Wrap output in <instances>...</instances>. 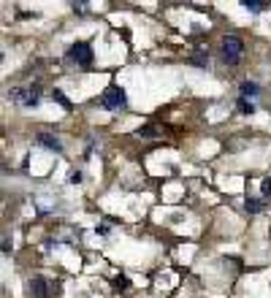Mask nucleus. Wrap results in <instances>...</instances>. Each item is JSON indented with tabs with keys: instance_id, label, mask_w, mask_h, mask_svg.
Masks as SVG:
<instances>
[{
	"instance_id": "obj_1",
	"label": "nucleus",
	"mask_w": 271,
	"mask_h": 298,
	"mask_svg": "<svg viewBox=\"0 0 271 298\" xmlns=\"http://www.w3.org/2000/svg\"><path fill=\"white\" fill-rule=\"evenodd\" d=\"M220 51H222V60H225L228 65H236V62H241V57H244V41H241L239 36H222Z\"/></svg>"
},
{
	"instance_id": "obj_2",
	"label": "nucleus",
	"mask_w": 271,
	"mask_h": 298,
	"mask_svg": "<svg viewBox=\"0 0 271 298\" xmlns=\"http://www.w3.org/2000/svg\"><path fill=\"white\" fill-rule=\"evenodd\" d=\"M101 103L106 108H111V111H119V108H125V103H128V95H125L122 87L111 84V87H106V93L101 95Z\"/></svg>"
},
{
	"instance_id": "obj_3",
	"label": "nucleus",
	"mask_w": 271,
	"mask_h": 298,
	"mask_svg": "<svg viewBox=\"0 0 271 298\" xmlns=\"http://www.w3.org/2000/svg\"><path fill=\"white\" fill-rule=\"evenodd\" d=\"M68 54H71V60H76L79 65H92V49H90V44H84V41H79V44H73L71 49H68Z\"/></svg>"
},
{
	"instance_id": "obj_4",
	"label": "nucleus",
	"mask_w": 271,
	"mask_h": 298,
	"mask_svg": "<svg viewBox=\"0 0 271 298\" xmlns=\"http://www.w3.org/2000/svg\"><path fill=\"white\" fill-rule=\"evenodd\" d=\"M14 100L22 103V106H36L38 100H41V90L38 87H22L14 93Z\"/></svg>"
},
{
	"instance_id": "obj_5",
	"label": "nucleus",
	"mask_w": 271,
	"mask_h": 298,
	"mask_svg": "<svg viewBox=\"0 0 271 298\" xmlns=\"http://www.w3.org/2000/svg\"><path fill=\"white\" fill-rule=\"evenodd\" d=\"M38 144H44L46 149H52V152H62V141L52 133H38Z\"/></svg>"
},
{
	"instance_id": "obj_6",
	"label": "nucleus",
	"mask_w": 271,
	"mask_h": 298,
	"mask_svg": "<svg viewBox=\"0 0 271 298\" xmlns=\"http://www.w3.org/2000/svg\"><path fill=\"white\" fill-rule=\"evenodd\" d=\"M30 293L36 296V298H46V282H44L41 277L30 279Z\"/></svg>"
},
{
	"instance_id": "obj_7",
	"label": "nucleus",
	"mask_w": 271,
	"mask_h": 298,
	"mask_svg": "<svg viewBox=\"0 0 271 298\" xmlns=\"http://www.w3.org/2000/svg\"><path fill=\"white\" fill-rule=\"evenodd\" d=\"M241 3H244V8L255 11V14H261V11H266V8H269L266 0H241Z\"/></svg>"
},
{
	"instance_id": "obj_8",
	"label": "nucleus",
	"mask_w": 271,
	"mask_h": 298,
	"mask_svg": "<svg viewBox=\"0 0 271 298\" xmlns=\"http://www.w3.org/2000/svg\"><path fill=\"white\" fill-rule=\"evenodd\" d=\"M263 206H266V203H263L261 198H247V200H244V209H247V211H252V214L263 211Z\"/></svg>"
},
{
	"instance_id": "obj_9",
	"label": "nucleus",
	"mask_w": 271,
	"mask_h": 298,
	"mask_svg": "<svg viewBox=\"0 0 271 298\" xmlns=\"http://www.w3.org/2000/svg\"><path fill=\"white\" fill-rule=\"evenodd\" d=\"M252 95H258V84L244 82V84H241V98H252Z\"/></svg>"
},
{
	"instance_id": "obj_10",
	"label": "nucleus",
	"mask_w": 271,
	"mask_h": 298,
	"mask_svg": "<svg viewBox=\"0 0 271 298\" xmlns=\"http://www.w3.org/2000/svg\"><path fill=\"white\" fill-rule=\"evenodd\" d=\"M138 136H141V139H155V136H158V128L144 125V128H138Z\"/></svg>"
},
{
	"instance_id": "obj_11",
	"label": "nucleus",
	"mask_w": 271,
	"mask_h": 298,
	"mask_svg": "<svg viewBox=\"0 0 271 298\" xmlns=\"http://www.w3.org/2000/svg\"><path fill=\"white\" fill-rule=\"evenodd\" d=\"M52 98H54L57 103H60V106H65V108H71V100H68V98H65V95H62V93H60V90H54V93H52Z\"/></svg>"
},
{
	"instance_id": "obj_12",
	"label": "nucleus",
	"mask_w": 271,
	"mask_h": 298,
	"mask_svg": "<svg viewBox=\"0 0 271 298\" xmlns=\"http://www.w3.org/2000/svg\"><path fill=\"white\" fill-rule=\"evenodd\" d=\"M239 111H241V114H252L255 108H252V103L247 100V98H239Z\"/></svg>"
},
{
	"instance_id": "obj_13",
	"label": "nucleus",
	"mask_w": 271,
	"mask_h": 298,
	"mask_svg": "<svg viewBox=\"0 0 271 298\" xmlns=\"http://www.w3.org/2000/svg\"><path fill=\"white\" fill-rule=\"evenodd\" d=\"M193 62H198V65H206V62H209V54H206V51H195V54H193Z\"/></svg>"
},
{
	"instance_id": "obj_14",
	"label": "nucleus",
	"mask_w": 271,
	"mask_h": 298,
	"mask_svg": "<svg viewBox=\"0 0 271 298\" xmlns=\"http://www.w3.org/2000/svg\"><path fill=\"white\" fill-rule=\"evenodd\" d=\"M261 193H263V196H266V198L271 196V176H266V179L261 182Z\"/></svg>"
},
{
	"instance_id": "obj_15",
	"label": "nucleus",
	"mask_w": 271,
	"mask_h": 298,
	"mask_svg": "<svg viewBox=\"0 0 271 298\" xmlns=\"http://www.w3.org/2000/svg\"><path fill=\"white\" fill-rule=\"evenodd\" d=\"M114 288H117V290H128V279L117 277V279H114Z\"/></svg>"
},
{
	"instance_id": "obj_16",
	"label": "nucleus",
	"mask_w": 271,
	"mask_h": 298,
	"mask_svg": "<svg viewBox=\"0 0 271 298\" xmlns=\"http://www.w3.org/2000/svg\"><path fill=\"white\" fill-rule=\"evenodd\" d=\"M68 179H71V185H79V182H82V171H71Z\"/></svg>"
}]
</instances>
